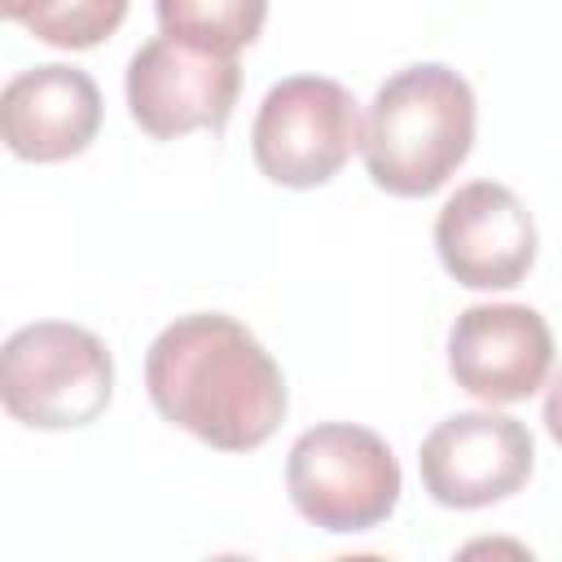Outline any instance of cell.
<instances>
[{
  "instance_id": "cell-11",
  "label": "cell",
  "mask_w": 562,
  "mask_h": 562,
  "mask_svg": "<svg viewBox=\"0 0 562 562\" xmlns=\"http://www.w3.org/2000/svg\"><path fill=\"white\" fill-rule=\"evenodd\" d=\"M154 9L162 35L228 57L255 44L268 18V0H154Z\"/></svg>"
},
{
  "instance_id": "cell-12",
  "label": "cell",
  "mask_w": 562,
  "mask_h": 562,
  "mask_svg": "<svg viewBox=\"0 0 562 562\" xmlns=\"http://www.w3.org/2000/svg\"><path fill=\"white\" fill-rule=\"evenodd\" d=\"M127 0H44L22 26L53 48H92L119 31Z\"/></svg>"
},
{
  "instance_id": "cell-5",
  "label": "cell",
  "mask_w": 562,
  "mask_h": 562,
  "mask_svg": "<svg viewBox=\"0 0 562 562\" xmlns=\"http://www.w3.org/2000/svg\"><path fill=\"white\" fill-rule=\"evenodd\" d=\"M360 136V105L338 79L290 75L259 101L250 149L268 180L285 189H316L351 158Z\"/></svg>"
},
{
  "instance_id": "cell-8",
  "label": "cell",
  "mask_w": 562,
  "mask_h": 562,
  "mask_svg": "<svg viewBox=\"0 0 562 562\" xmlns=\"http://www.w3.org/2000/svg\"><path fill=\"white\" fill-rule=\"evenodd\" d=\"M553 369V329L527 303H470L448 329V373L483 404H518Z\"/></svg>"
},
{
  "instance_id": "cell-3",
  "label": "cell",
  "mask_w": 562,
  "mask_h": 562,
  "mask_svg": "<svg viewBox=\"0 0 562 562\" xmlns=\"http://www.w3.org/2000/svg\"><path fill=\"white\" fill-rule=\"evenodd\" d=\"M114 395L105 342L70 321H35L9 334L0 351V400L13 422L35 430H75L97 422Z\"/></svg>"
},
{
  "instance_id": "cell-7",
  "label": "cell",
  "mask_w": 562,
  "mask_h": 562,
  "mask_svg": "<svg viewBox=\"0 0 562 562\" xmlns=\"http://www.w3.org/2000/svg\"><path fill=\"white\" fill-rule=\"evenodd\" d=\"M536 465L531 430L509 413H452L417 452L426 492L448 509H483L514 496Z\"/></svg>"
},
{
  "instance_id": "cell-6",
  "label": "cell",
  "mask_w": 562,
  "mask_h": 562,
  "mask_svg": "<svg viewBox=\"0 0 562 562\" xmlns=\"http://www.w3.org/2000/svg\"><path fill=\"white\" fill-rule=\"evenodd\" d=\"M237 92H241L237 57L171 35L140 44L127 61V110L158 140H176L198 127L224 132Z\"/></svg>"
},
{
  "instance_id": "cell-1",
  "label": "cell",
  "mask_w": 562,
  "mask_h": 562,
  "mask_svg": "<svg viewBox=\"0 0 562 562\" xmlns=\"http://www.w3.org/2000/svg\"><path fill=\"white\" fill-rule=\"evenodd\" d=\"M154 408L220 452H250L277 435L290 395L281 364L224 312L176 316L145 351Z\"/></svg>"
},
{
  "instance_id": "cell-9",
  "label": "cell",
  "mask_w": 562,
  "mask_h": 562,
  "mask_svg": "<svg viewBox=\"0 0 562 562\" xmlns=\"http://www.w3.org/2000/svg\"><path fill=\"white\" fill-rule=\"evenodd\" d=\"M435 250L452 281L470 290H509L536 263V224L514 189L470 180L439 206Z\"/></svg>"
},
{
  "instance_id": "cell-2",
  "label": "cell",
  "mask_w": 562,
  "mask_h": 562,
  "mask_svg": "<svg viewBox=\"0 0 562 562\" xmlns=\"http://www.w3.org/2000/svg\"><path fill=\"white\" fill-rule=\"evenodd\" d=\"M474 145V92L443 61L395 70L369 101L360 154L378 189L426 198L465 162Z\"/></svg>"
},
{
  "instance_id": "cell-14",
  "label": "cell",
  "mask_w": 562,
  "mask_h": 562,
  "mask_svg": "<svg viewBox=\"0 0 562 562\" xmlns=\"http://www.w3.org/2000/svg\"><path fill=\"white\" fill-rule=\"evenodd\" d=\"M40 4H44V0H0V9H4V18H9V22H26Z\"/></svg>"
},
{
  "instance_id": "cell-4",
  "label": "cell",
  "mask_w": 562,
  "mask_h": 562,
  "mask_svg": "<svg viewBox=\"0 0 562 562\" xmlns=\"http://www.w3.org/2000/svg\"><path fill=\"white\" fill-rule=\"evenodd\" d=\"M285 487L312 527L351 536L386 522L400 505V461L378 430L321 422L294 439L285 457Z\"/></svg>"
},
{
  "instance_id": "cell-13",
  "label": "cell",
  "mask_w": 562,
  "mask_h": 562,
  "mask_svg": "<svg viewBox=\"0 0 562 562\" xmlns=\"http://www.w3.org/2000/svg\"><path fill=\"white\" fill-rule=\"evenodd\" d=\"M544 426H549L553 443L562 448V373L549 382V395H544Z\"/></svg>"
},
{
  "instance_id": "cell-10",
  "label": "cell",
  "mask_w": 562,
  "mask_h": 562,
  "mask_svg": "<svg viewBox=\"0 0 562 562\" xmlns=\"http://www.w3.org/2000/svg\"><path fill=\"white\" fill-rule=\"evenodd\" d=\"M101 127V88L88 70L48 61L13 75L0 92L4 145L26 162H61L83 154Z\"/></svg>"
}]
</instances>
